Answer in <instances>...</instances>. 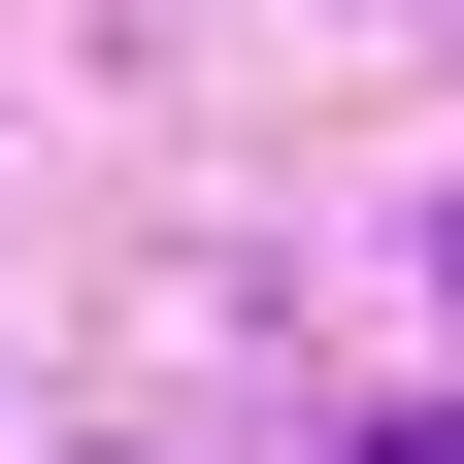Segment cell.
<instances>
[{"mask_svg": "<svg viewBox=\"0 0 464 464\" xmlns=\"http://www.w3.org/2000/svg\"><path fill=\"white\" fill-rule=\"evenodd\" d=\"M365 464H464V398H431V431H365Z\"/></svg>", "mask_w": 464, "mask_h": 464, "instance_id": "6da1fadb", "label": "cell"}]
</instances>
